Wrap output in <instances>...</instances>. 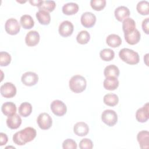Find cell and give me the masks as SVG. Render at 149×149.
Segmentation results:
<instances>
[{"instance_id": "f1b7e54d", "label": "cell", "mask_w": 149, "mask_h": 149, "mask_svg": "<svg viewBox=\"0 0 149 149\" xmlns=\"http://www.w3.org/2000/svg\"><path fill=\"white\" fill-rule=\"evenodd\" d=\"M56 7L55 2L54 1H42L38 6L39 10H43L48 12H52Z\"/></svg>"}, {"instance_id": "603a6c76", "label": "cell", "mask_w": 149, "mask_h": 149, "mask_svg": "<svg viewBox=\"0 0 149 149\" xmlns=\"http://www.w3.org/2000/svg\"><path fill=\"white\" fill-rule=\"evenodd\" d=\"M106 42L108 46L112 48H116L121 45L122 39L118 35L111 34L107 36L106 38Z\"/></svg>"}, {"instance_id": "4fadbf2b", "label": "cell", "mask_w": 149, "mask_h": 149, "mask_svg": "<svg viewBox=\"0 0 149 149\" xmlns=\"http://www.w3.org/2000/svg\"><path fill=\"white\" fill-rule=\"evenodd\" d=\"M124 37L127 44L130 45H135L140 41L141 34L137 29H135L132 31L124 33Z\"/></svg>"}, {"instance_id": "4316f807", "label": "cell", "mask_w": 149, "mask_h": 149, "mask_svg": "<svg viewBox=\"0 0 149 149\" xmlns=\"http://www.w3.org/2000/svg\"><path fill=\"white\" fill-rule=\"evenodd\" d=\"M32 105L31 104L27 102H22L19 107V113L23 117L29 116L32 112Z\"/></svg>"}, {"instance_id": "74e56055", "label": "cell", "mask_w": 149, "mask_h": 149, "mask_svg": "<svg viewBox=\"0 0 149 149\" xmlns=\"http://www.w3.org/2000/svg\"><path fill=\"white\" fill-rule=\"evenodd\" d=\"M8 141V136L7 135L4 133L1 132L0 133V146H2L3 145H5Z\"/></svg>"}, {"instance_id": "3957f363", "label": "cell", "mask_w": 149, "mask_h": 149, "mask_svg": "<svg viewBox=\"0 0 149 149\" xmlns=\"http://www.w3.org/2000/svg\"><path fill=\"white\" fill-rule=\"evenodd\" d=\"M87 86L86 79L79 74L72 76L69 81V86L74 93H80L85 90Z\"/></svg>"}, {"instance_id": "7402d4cb", "label": "cell", "mask_w": 149, "mask_h": 149, "mask_svg": "<svg viewBox=\"0 0 149 149\" xmlns=\"http://www.w3.org/2000/svg\"><path fill=\"white\" fill-rule=\"evenodd\" d=\"M36 16L41 24L48 25L50 23L51 16L49 13L47 11L43 10H39L36 13Z\"/></svg>"}, {"instance_id": "7a4b0ae2", "label": "cell", "mask_w": 149, "mask_h": 149, "mask_svg": "<svg viewBox=\"0 0 149 149\" xmlns=\"http://www.w3.org/2000/svg\"><path fill=\"white\" fill-rule=\"evenodd\" d=\"M119 56L122 61L129 65H136L139 62V54L133 49L124 48L120 50Z\"/></svg>"}, {"instance_id": "2e32d148", "label": "cell", "mask_w": 149, "mask_h": 149, "mask_svg": "<svg viewBox=\"0 0 149 149\" xmlns=\"http://www.w3.org/2000/svg\"><path fill=\"white\" fill-rule=\"evenodd\" d=\"M73 132L77 136L83 137L86 136L88 133L89 127L85 122H77L73 126Z\"/></svg>"}, {"instance_id": "6da1fadb", "label": "cell", "mask_w": 149, "mask_h": 149, "mask_svg": "<svg viewBox=\"0 0 149 149\" xmlns=\"http://www.w3.org/2000/svg\"><path fill=\"white\" fill-rule=\"evenodd\" d=\"M37 132L32 127H27L15 133L13 136V142L18 146H24L36 137Z\"/></svg>"}, {"instance_id": "44dd1931", "label": "cell", "mask_w": 149, "mask_h": 149, "mask_svg": "<svg viewBox=\"0 0 149 149\" xmlns=\"http://www.w3.org/2000/svg\"><path fill=\"white\" fill-rule=\"evenodd\" d=\"M79 5L74 2H69L65 3L62 6V12L66 15H73L76 14L79 10Z\"/></svg>"}, {"instance_id": "ba28073f", "label": "cell", "mask_w": 149, "mask_h": 149, "mask_svg": "<svg viewBox=\"0 0 149 149\" xmlns=\"http://www.w3.org/2000/svg\"><path fill=\"white\" fill-rule=\"evenodd\" d=\"M37 122L39 127L42 130L49 129L52 125V120L50 115L45 112L41 113L37 119Z\"/></svg>"}, {"instance_id": "8992f818", "label": "cell", "mask_w": 149, "mask_h": 149, "mask_svg": "<svg viewBox=\"0 0 149 149\" xmlns=\"http://www.w3.org/2000/svg\"><path fill=\"white\" fill-rule=\"evenodd\" d=\"M16 86L10 82H6L0 87V92L2 96L5 98H10L13 97L16 94Z\"/></svg>"}, {"instance_id": "cb8c5ba5", "label": "cell", "mask_w": 149, "mask_h": 149, "mask_svg": "<svg viewBox=\"0 0 149 149\" xmlns=\"http://www.w3.org/2000/svg\"><path fill=\"white\" fill-rule=\"evenodd\" d=\"M104 103L109 107H114L118 104V96L113 93H108L105 94L103 98Z\"/></svg>"}, {"instance_id": "e0dca14e", "label": "cell", "mask_w": 149, "mask_h": 149, "mask_svg": "<svg viewBox=\"0 0 149 149\" xmlns=\"http://www.w3.org/2000/svg\"><path fill=\"white\" fill-rule=\"evenodd\" d=\"M130 14V13L129 8L125 6H118L114 11L115 18L119 22H122L123 20L127 18Z\"/></svg>"}, {"instance_id": "83f0119b", "label": "cell", "mask_w": 149, "mask_h": 149, "mask_svg": "<svg viewBox=\"0 0 149 149\" xmlns=\"http://www.w3.org/2000/svg\"><path fill=\"white\" fill-rule=\"evenodd\" d=\"M135 29H136V22L132 18L127 17L123 20L122 29L124 33L132 31Z\"/></svg>"}, {"instance_id": "4dcf8cb0", "label": "cell", "mask_w": 149, "mask_h": 149, "mask_svg": "<svg viewBox=\"0 0 149 149\" xmlns=\"http://www.w3.org/2000/svg\"><path fill=\"white\" fill-rule=\"evenodd\" d=\"M100 56L102 61H111L115 57V52L110 48H105L100 51Z\"/></svg>"}, {"instance_id": "7c38bea8", "label": "cell", "mask_w": 149, "mask_h": 149, "mask_svg": "<svg viewBox=\"0 0 149 149\" xmlns=\"http://www.w3.org/2000/svg\"><path fill=\"white\" fill-rule=\"evenodd\" d=\"M149 118V104L147 102L141 108H139L136 112V120L141 123H144Z\"/></svg>"}, {"instance_id": "9c48e42d", "label": "cell", "mask_w": 149, "mask_h": 149, "mask_svg": "<svg viewBox=\"0 0 149 149\" xmlns=\"http://www.w3.org/2000/svg\"><path fill=\"white\" fill-rule=\"evenodd\" d=\"M22 83L27 86H33L38 81V76L33 72H27L23 73L21 77Z\"/></svg>"}, {"instance_id": "484cf974", "label": "cell", "mask_w": 149, "mask_h": 149, "mask_svg": "<svg viewBox=\"0 0 149 149\" xmlns=\"http://www.w3.org/2000/svg\"><path fill=\"white\" fill-rule=\"evenodd\" d=\"M119 69L115 65H109L106 66L104 70V74L105 77H118L119 76Z\"/></svg>"}, {"instance_id": "d4e9b609", "label": "cell", "mask_w": 149, "mask_h": 149, "mask_svg": "<svg viewBox=\"0 0 149 149\" xmlns=\"http://www.w3.org/2000/svg\"><path fill=\"white\" fill-rule=\"evenodd\" d=\"M20 24L24 29H30L34 26V21L29 15H23L20 19Z\"/></svg>"}, {"instance_id": "5b68a950", "label": "cell", "mask_w": 149, "mask_h": 149, "mask_svg": "<svg viewBox=\"0 0 149 149\" xmlns=\"http://www.w3.org/2000/svg\"><path fill=\"white\" fill-rule=\"evenodd\" d=\"M52 113L58 116L64 115L67 112V107L65 104L59 100L53 101L50 105Z\"/></svg>"}, {"instance_id": "f546056e", "label": "cell", "mask_w": 149, "mask_h": 149, "mask_svg": "<svg viewBox=\"0 0 149 149\" xmlns=\"http://www.w3.org/2000/svg\"><path fill=\"white\" fill-rule=\"evenodd\" d=\"M136 9L139 13L141 15H148L149 14V3L147 1H141L138 2Z\"/></svg>"}, {"instance_id": "836d02e7", "label": "cell", "mask_w": 149, "mask_h": 149, "mask_svg": "<svg viewBox=\"0 0 149 149\" xmlns=\"http://www.w3.org/2000/svg\"><path fill=\"white\" fill-rule=\"evenodd\" d=\"M91 7L95 10L100 11L106 6L105 0H91L90 1Z\"/></svg>"}, {"instance_id": "8d00e7d4", "label": "cell", "mask_w": 149, "mask_h": 149, "mask_svg": "<svg viewBox=\"0 0 149 149\" xmlns=\"http://www.w3.org/2000/svg\"><path fill=\"white\" fill-rule=\"evenodd\" d=\"M149 18L147 17L146 19H144L143 22H142V24H141V26H142V29L143 30V31L147 34H149Z\"/></svg>"}, {"instance_id": "d590c367", "label": "cell", "mask_w": 149, "mask_h": 149, "mask_svg": "<svg viewBox=\"0 0 149 149\" xmlns=\"http://www.w3.org/2000/svg\"><path fill=\"white\" fill-rule=\"evenodd\" d=\"M93 147V143L90 139H83L79 143V148L80 149H91Z\"/></svg>"}, {"instance_id": "e575fe53", "label": "cell", "mask_w": 149, "mask_h": 149, "mask_svg": "<svg viewBox=\"0 0 149 149\" xmlns=\"http://www.w3.org/2000/svg\"><path fill=\"white\" fill-rule=\"evenodd\" d=\"M77 147L76 142L72 139H67L62 143L63 149H76Z\"/></svg>"}, {"instance_id": "d6986e66", "label": "cell", "mask_w": 149, "mask_h": 149, "mask_svg": "<svg viewBox=\"0 0 149 149\" xmlns=\"http://www.w3.org/2000/svg\"><path fill=\"white\" fill-rule=\"evenodd\" d=\"M119 84V80L117 77H106L103 82L104 87L108 90L113 91L116 90Z\"/></svg>"}, {"instance_id": "1f68e13d", "label": "cell", "mask_w": 149, "mask_h": 149, "mask_svg": "<svg viewBox=\"0 0 149 149\" xmlns=\"http://www.w3.org/2000/svg\"><path fill=\"white\" fill-rule=\"evenodd\" d=\"M90 39V34L86 30H82L80 31L76 36L77 42L80 44H86L88 43Z\"/></svg>"}, {"instance_id": "ab89813d", "label": "cell", "mask_w": 149, "mask_h": 149, "mask_svg": "<svg viewBox=\"0 0 149 149\" xmlns=\"http://www.w3.org/2000/svg\"><path fill=\"white\" fill-rule=\"evenodd\" d=\"M148 54H147L144 56V62H145V63L147 66H148V63L147 62L148 60Z\"/></svg>"}, {"instance_id": "277c9868", "label": "cell", "mask_w": 149, "mask_h": 149, "mask_svg": "<svg viewBox=\"0 0 149 149\" xmlns=\"http://www.w3.org/2000/svg\"><path fill=\"white\" fill-rule=\"evenodd\" d=\"M102 121L108 126H113L118 122V115L112 109L104 110L101 114Z\"/></svg>"}, {"instance_id": "f35d334b", "label": "cell", "mask_w": 149, "mask_h": 149, "mask_svg": "<svg viewBox=\"0 0 149 149\" xmlns=\"http://www.w3.org/2000/svg\"><path fill=\"white\" fill-rule=\"evenodd\" d=\"M42 1V0H33V1H29V2L31 4V5L38 7L41 3Z\"/></svg>"}, {"instance_id": "d6a6232c", "label": "cell", "mask_w": 149, "mask_h": 149, "mask_svg": "<svg viewBox=\"0 0 149 149\" xmlns=\"http://www.w3.org/2000/svg\"><path fill=\"white\" fill-rule=\"evenodd\" d=\"M10 55L5 51L0 52V65L1 66H6L10 64L11 62Z\"/></svg>"}, {"instance_id": "30bf717a", "label": "cell", "mask_w": 149, "mask_h": 149, "mask_svg": "<svg viewBox=\"0 0 149 149\" xmlns=\"http://www.w3.org/2000/svg\"><path fill=\"white\" fill-rule=\"evenodd\" d=\"M96 20L95 15L90 12H86L83 13L80 18L81 24L86 28H91L93 27L95 24Z\"/></svg>"}, {"instance_id": "5bb4252c", "label": "cell", "mask_w": 149, "mask_h": 149, "mask_svg": "<svg viewBox=\"0 0 149 149\" xmlns=\"http://www.w3.org/2000/svg\"><path fill=\"white\" fill-rule=\"evenodd\" d=\"M40 37L38 31L31 30L28 32L25 37V42L29 47H34L40 41Z\"/></svg>"}, {"instance_id": "52a82bcc", "label": "cell", "mask_w": 149, "mask_h": 149, "mask_svg": "<svg viewBox=\"0 0 149 149\" xmlns=\"http://www.w3.org/2000/svg\"><path fill=\"white\" fill-rule=\"evenodd\" d=\"M5 29L8 34L16 35L20 30V25L16 19L10 18L5 22Z\"/></svg>"}, {"instance_id": "ac0fdd59", "label": "cell", "mask_w": 149, "mask_h": 149, "mask_svg": "<svg viewBox=\"0 0 149 149\" xmlns=\"http://www.w3.org/2000/svg\"><path fill=\"white\" fill-rule=\"evenodd\" d=\"M22 119L20 116L15 113L9 116L6 119V125L8 127L11 129H16L20 127L22 124Z\"/></svg>"}, {"instance_id": "ffe728a7", "label": "cell", "mask_w": 149, "mask_h": 149, "mask_svg": "<svg viewBox=\"0 0 149 149\" xmlns=\"http://www.w3.org/2000/svg\"><path fill=\"white\" fill-rule=\"evenodd\" d=\"M1 111L3 115L7 116L13 115L16 112V106L12 102H6L2 104Z\"/></svg>"}, {"instance_id": "9a60e30c", "label": "cell", "mask_w": 149, "mask_h": 149, "mask_svg": "<svg viewBox=\"0 0 149 149\" xmlns=\"http://www.w3.org/2000/svg\"><path fill=\"white\" fill-rule=\"evenodd\" d=\"M137 140L140 147L142 149H147L149 147V133L147 130H141L137 135Z\"/></svg>"}, {"instance_id": "8fae6325", "label": "cell", "mask_w": 149, "mask_h": 149, "mask_svg": "<svg viewBox=\"0 0 149 149\" xmlns=\"http://www.w3.org/2000/svg\"><path fill=\"white\" fill-rule=\"evenodd\" d=\"M74 27L72 22L68 20L62 22L59 26L58 31L59 34L63 37H67L71 36L73 32Z\"/></svg>"}]
</instances>
